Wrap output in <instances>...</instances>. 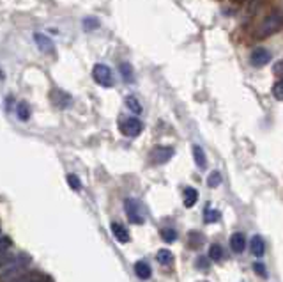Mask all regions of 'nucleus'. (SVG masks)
<instances>
[{"label":"nucleus","instance_id":"obj_1","mask_svg":"<svg viewBox=\"0 0 283 282\" xmlns=\"http://www.w3.org/2000/svg\"><path fill=\"white\" fill-rule=\"evenodd\" d=\"M282 29H283V11H273V13H269L260 22L255 36H257L258 40H266V38H271L273 34L280 32Z\"/></svg>","mask_w":283,"mask_h":282},{"label":"nucleus","instance_id":"obj_2","mask_svg":"<svg viewBox=\"0 0 283 282\" xmlns=\"http://www.w3.org/2000/svg\"><path fill=\"white\" fill-rule=\"evenodd\" d=\"M29 263L30 257L25 256V254H20V256L13 257V261L0 272V282H14L16 279H20L27 272V268H29Z\"/></svg>","mask_w":283,"mask_h":282},{"label":"nucleus","instance_id":"obj_3","mask_svg":"<svg viewBox=\"0 0 283 282\" xmlns=\"http://www.w3.org/2000/svg\"><path fill=\"white\" fill-rule=\"evenodd\" d=\"M92 79L96 80V83H99L101 87H112L113 85V75L112 70L105 64H96L92 70Z\"/></svg>","mask_w":283,"mask_h":282},{"label":"nucleus","instance_id":"obj_4","mask_svg":"<svg viewBox=\"0 0 283 282\" xmlns=\"http://www.w3.org/2000/svg\"><path fill=\"white\" fill-rule=\"evenodd\" d=\"M119 128L126 137H138L142 133V130H143V124L137 118H126L120 121Z\"/></svg>","mask_w":283,"mask_h":282},{"label":"nucleus","instance_id":"obj_5","mask_svg":"<svg viewBox=\"0 0 283 282\" xmlns=\"http://www.w3.org/2000/svg\"><path fill=\"white\" fill-rule=\"evenodd\" d=\"M126 215L133 224H143V211H142V206L133 199L126 201Z\"/></svg>","mask_w":283,"mask_h":282},{"label":"nucleus","instance_id":"obj_6","mask_svg":"<svg viewBox=\"0 0 283 282\" xmlns=\"http://www.w3.org/2000/svg\"><path fill=\"white\" fill-rule=\"evenodd\" d=\"M249 61H251V66H255V68H264V66L269 64L271 52L267 50V48L258 46V48H255L253 52H251V55H249Z\"/></svg>","mask_w":283,"mask_h":282},{"label":"nucleus","instance_id":"obj_7","mask_svg":"<svg viewBox=\"0 0 283 282\" xmlns=\"http://www.w3.org/2000/svg\"><path fill=\"white\" fill-rule=\"evenodd\" d=\"M172 157H174V148H170V146H158L150 153V160L154 161L156 165L167 163Z\"/></svg>","mask_w":283,"mask_h":282},{"label":"nucleus","instance_id":"obj_8","mask_svg":"<svg viewBox=\"0 0 283 282\" xmlns=\"http://www.w3.org/2000/svg\"><path fill=\"white\" fill-rule=\"evenodd\" d=\"M14 282H50V279L43 274V272H37V270H32L29 274H23L20 279H16Z\"/></svg>","mask_w":283,"mask_h":282},{"label":"nucleus","instance_id":"obj_9","mask_svg":"<svg viewBox=\"0 0 283 282\" xmlns=\"http://www.w3.org/2000/svg\"><path fill=\"white\" fill-rule=\"evenodd\" d=\"M230 247L234 252H237V254H241V252L245 250L246 247V238L243 233H234V235L230 236Z\"/></svg>","mask_w":283,"mask_h":282},{"label":"nucleus","instance_id":"obj_10","mask_svg":"<svg viewBox=\"0 0 283 282\" xmlns=\"http://www.w3.org/2000/svg\"><path fill=\"white\" fill-rule=\"evenodd\" d=\"M112 233H113V236H115L117 242H120V243H128L129 242L128 229H126L122 224H119V222H113V224H112Z\"/></svg>","mask_w":283,"mask_h":282},{"label":"nucleus","instance_id":"obj_11","mask_svg":"<svg viewBox=\"0 0 283 282\" xmlns=\"http://www.w3.org/2000/svg\"><path fill=\"white\" fill-rule=\"evenodd\" d=\"M135 274L142 281H147L150 277V274H152V270H150V266L147 265L145 261H138L137 265H135Z\"/></svg>","mask_w":283,"mask_h":282},{"label":"nucleus","instance_id":"obj_12","mask_svg":"<svg viewBox=\"0 0 283 282\" xmlns=\"http://www.w3.org/2000/svg\"><path fill=\"white\" fill-rule=\"evenodd\" d=\"M251 252H253L255 256H262L264 252H266V243H264V240L260 238V236H253V240H251Z\"/></svg>","mask_w":283,"mask_h":282},{"label":"nucleus","instance_id":"obj_13","mask_svg":"<svg viewBox=\"0 0 283 282\" xmlns=\"http://www.w3.org/2000/svg\"><path fill=\"white\" fill-rule=\"evenodd\" d=\"M156 259L159 261V265H172L174 263V254L168 248H159L156 254Z\"/></svg>","mask_w":283,"mask_h":282},{"label":"nucleus","instance_id":"obj_14","mask_svg":"<svg viewBox=\"0 0 283 282\" xmlns=\"http://www.w3.org/2000/svg\"><path fill=\"white\" fill-rule=\"evenodd\" d=\"M193 158H195L197 167H200V169H204V167L207 165L206 153H204V149H202L200 146H193Z\"/></svg>","mask_w":283,"mask_h":282},{"label":"nucleus","instance_id":"obj_15","mask_svg":"<svg viewBox=\"0 0 283 282\" xmlns=\"http://www.w3.org/2000/svg\"><path fill=\"white\" fill-rule=\"evenodd\" d=\"M197 199H198V194L195 188H186L184 190V206L186 208H191V206H195L197 204Z\"/></svg>","mask_w":283,"mask_h":282},{"label":"nucleus","instance_id":"obj_16","mask_svg":"<svg viewBox=\"0 0 283 282\" xmlns=\"http://www.w3.org/2000/svg\"><path fill=\"white\" fill-rule=\"evenodd\" d=\"M16 116L22 119V121H29V118H30V107H29V103H25V101L18 103L16 105Z\"/></svg>","mask_w":283,"mask_h":282},{"label":"nucleus","instance_id":"obj_17","mask_svg":"<svg viewBox=\"0 0 283 282\" xmlns=\"http://www.w3.org/2000/svg\"><path fill=\"white\" fill-rule=\"evenodd\" d=\"M120 73H122V79L126 80V82H131L133 80V70H131V66L128 64V62H120Z\"/></svg>","mask_w":283,"mask_h":282},{"label":"nucleus","instance_id":"obj_18","mask_svg":"<svg viewBox=\"0 0 283 282\" xmlns=\"http://www.w3.org/2000/svg\"><path fill=\"white\" fill-rule=\"evenodd\" d=\"M209 257L212 261H219L221 257H223V250H221V247L219 245H216V243H212L209 248Z\"/></svg>","mask_w":283,"mask_h":282},{"label":"nucleus","instance_id":"obj_19","mask_svg":"<svg viewBox=\"0 0 283 282\" xmlns=\"http://www.w3.org/2000/svg\"><path fill=\"white\" fill-rule=\"evenodd\" d=\"M126 105H128V109L131 110V112H135V114L142 112V105L138 103V100H137V98H133V96L126 98Z\"/></svg>","mask_w":283,"mask_h":282},{"label":"nucleus","instance_id":"obj_20","mask_svg":"<svg viewBox=\"0 0 283 282\" xmlns=\"http://www.w3.org/2000/svg\"><path fill=\"white\" fill-rule=\"evenodd\" d=\"M207 185H209L211 188H216V187H219L221 185V174L219 172H211L209 174V178H207Z\"/></svg>","mask_w":283,"mask_h":282},{"label":"nucleus","instance_id":"obj_21","mask_svg":"<svg viewBox=\"0 0 283 282\" xmlns=\"http://www.w3.org/2000/svg\"><path fill=\"white\" fill-rule=\"evenodd\" d=\"M35 41H37V44H39V48L41 50H52V41L50 40H46L44 36H41V34H35Z\"/></svg>","mask_w":283,"mask_h":282},{"label":"nucleus","instance_id":"obj_22","mask_svg":"<svg viewBox=\"0 0 283 282\" xmlns=\"http://www.w3.org/2000/svg\"><path fill=\"white\" fill-rule=\"evenodd\" d=\"M11 247H13V240L5 235H0V254H2V252H7Z\"/></svg>","mask_w":283,"mask_h":282},{"label":"nucleus","instance_id":"obj_23","mask_svg":"<svg viewBox=\"0 0 283 282\" xmlns=\"http://www.w3.org/2000/svg\"><path fill=\"white\" fill-rule=\"evenodd\" d=\"M273 96H275L276 100L283 101V79L275 82V85H273Z\"/></svg>","mask_w":283,"mask_h":282},{"label":"nucleus","instance_id":"obj_24","mask_svg":"<svg viewBox=\"0 0 283 282\" xmlns=\"http://www.w3.org/2000/svg\"><path fill=\"white\" fill-rule=\"evenodd\" d=\"M218 218H219V213L216 211V209H211V208L206 209V222L207 224H214Z\"/></svg>","mask_w":283,"mask_h":282},{"label":"nucleus","instance_id":"obj_25","mask_svg":"<svg viewBox=\"0 0 283 282\" xmlns=\"http://www.w3.org/2000/svg\"><path fill=\"white\" fill-rule=\"evenodd\" d=\"M161 236H163V240L165 242H168V243H172V242H176V238H177V235H176V231L174 229H163L161 231Z\"/></svg>","mask_w":283,"mask_h":282},{"label":"nucleus","instance_id":"obj_26","mask_svg":"<svg viewBox=\"0 0 283 282\" xmlns=\"http://www.w3.org/2000/svg\"><path fill=\"white\" fill-rule=\"evenodd\" d=\"M11 261H13V257L9 256L7 252H2V254H0V268H5Z\"/></svg>","mask_w":283,"mask_h":282},{"label":"nucleus","instance_id":"obj_27","mask_svg":"<svg viewBox=\"0 0 283 282\" xmlns=\"http://www.w3.org/2000/svg\"><path fill=\"white\" fill-rule=\"evenodd\" d=\"M273 73L278 75V77H283V59L282 61H276L273 64Z\"/></svg>","mask_w":283,"mask_h":282},{"label":"nucleus","instance_id":"obj_28","mask_svg":"<svg viewBox=\"0 0 283 282\" xmlns=\"http://www.w3.org/2000/svg\"><path fill=\"white\" fill-rule=\"evenodd\" d=\"M68 183L74 188V190H80V181H78V178L74 176V174H69V176H68Z\"/></svg>","mask_w":283,"mask_h":282},{"label":"nucleus","instance_id":"obj_29","mask_svg":"<svg viewBox=\"0 0 283 282\" xmlns=\"http://www.w3.org/2000/svg\"><path fill=\"white\" fill-rule=\"evenodd\" d=\"M197 268L198 270H207L209 266H207V259H204V257H198L197 259Z\"/></svg>","mask_w":283,"mask_h":282},{"label":"nucleus","instance_id":"obj_30","mask_svg":"<svg viewBox=\"0 0 283 282\" xmlns=\"http://www.w3.org/2000/svg\"><path fill=\"white\" fill-rule=\"evenodd\" d=\"M253 270L257 272V274H260V275H264V277H266V268H264V265H262V263H255Z\"/></svg>","mask_w":283,"mask_h":282},{"label":"nucleus","instance_id":"obj_31","mask_svg":"<svg viewBox=\"0 0 283 282\" xmlns=\"http://www.w3.org/2000/svg\"><path fill=\"white\" fill-rule=\"evenodd\" d=\"M0 235H2V226H0Z\"/></svg>","mask_w":283,"mask_h":282},{"label":"nucleus","instance_id":"obj_32","mask_svg":"<svg viewBox=\"0 0 283 282\" xmlns=\"http://www.w3.org/2000/svg\"><path fill=\"white\" fill-rule=\"evenodd\" d=\"M234 2H241V0H234Z\"/></svg>","mask_w":283,"mask_h":282}]
</instances>
